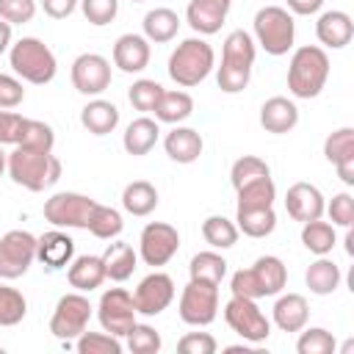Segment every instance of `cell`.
Instances as JSON below:
<instances>
[{
  "mask_svg": "<svg viewBox=\"0 0 354 354\" xmlns=\"http://www.w3.org/2000/svg\"><path fill=\"white\" fill-rule=\"evenodd\" d=\"M254 55H257V44H254L252 33H246L241 28L227 33L224 47H221V64L216 69V80L224 94H238L249 86Z\"/></svg>",
  "mask_w": 354,
  "mask_h": 354,
  "instance_id": "6da1fadb",
  "label": "cell"
},
{
  "mask_svg": "<svg viewBox=\"0 0 354 354\" xmlns=\"http://www.w3.org/2000/svg\"><path fill=\"white\" fill-rule=\"evenodd\" d=\"M6 169L17 185H22L33 194L53 188L61 180V160L53 152H41V149L14 147V152H8Z\"/></svg>",
  "mask_w": 354,
  "mask_h": 354,
  "instance_id": "7a4b0ae2",
  "label": "cell"
},
{
  "mask_svg": "<svg viewBox=\"0 0 354 354\" xmlns=\"http://www.w3.org/2000/svg\"><path fill=\"white\" fill-rule=\"evenodd\" d=\"M329 77V55L318 44L296 47L288 64V91L296 100H313L321 94Z\"/></svg>",
  "mask_w": 354,
  "mask_h": 354,
  "instance_id": "3957f363",
  "label": "cell"
},
{
  "mask_svg": "<svg viewBox=\"0 0 354 354\" xmlns=\"http://www.w3.org/2000/svg\"><path fill=\"white\" fill-rule=\"evenodd\" d=\"M216 66V53L213 47L199 39V36H191V39H183L171 55H169V77L183 86V88H191V86H199Z\"/></svg>",
  "mask_w": 354,
  "mask_h": 354,
  "instance_id": "277c9868",
  "label": "cell"
},
{
  "mask_svg": "<svg viewBox=\"0 0 354 354\" xmlns=\"http://www.w3.org/2000/svg\"><path fill=\"white\" fill-rule=\"evenodd\" d=\"M8 64L14 69L17 77L33 83V86H44L55 77L58 72V61L55 53L36 36H22L8 47Z\"/></svg>",
  "mask_w": 354,
  "mask_h": 354,
  "instance_id": "5b68a950",
  "label": "cell"
},
{
  "mask_svg": "<svg viewBox=\"0 0 354 354\" xmlns=\"http://www.w3.org/2000/svg\"><path fill=\"white\" fill-rule=\"evenodd\" d=\"M254 44H260L268 55H288L296 41V22L293 14L282 6H263L254 14Z\"/></svg>",
  "mask_w": 354,
  "mask_h": 354,
  "instance_id": "8992f818",
  "label": "cell"
},
{
  "mask_svg": "<svg viewBox=\"0 0 354 354\" xmlns=\"http://www.w3.org/2000/svg\"><path fill=\"white\" fill-rule=\"evenodd\" d=\"M224 321L235 335H241L249 343H266L271 335V321L257 307V299L232 296L224 304Z\"/></svg>",
  "mask_w": 354,
  "mask_h": 354,
  "instance_id": "52a82bcc",
  "label": "cell"
},
{
  "mask_svg": "<svg viewBox=\"0 0 354 354\" xmlns=\"http://www.w3.org/2000/svg\"><path fill=\"white\" fill-rule=\"evenodd\" d=\"M91 310H94V307H91L88 296H83L80 290L64 293V296L58 299L55 310H53L50 332H53L58 340H64V343L77 340V337L86 332L88 321H91Z\"/></svg>",
  "mask_w": 354,
  "mask_h": 354,
  "instance_id": "ba28073f",
  "label": "cell"
},
{
  "mask_svg": "<svg viewBox=\"0 0 354 354\" xmlns=\"http://www.w3.org/2000/svg\"><path fill=\"white\" fill-rule=\"evenodd\" d=\"M177 313H180L183 324H188V326H207V324H213L216 315H218V285L191 279L183 288V293H180Z\"/></svg>",
  "mask_w": 354,
  "mask_h": 354,
  "instance_id": "9c48e42d",
  "label": "cell"
},
{
  "mask_svg": "<svg viewBox=\"0 0 354 354\" xmlns=\"http://www.w3.org/2000/svg\"><path fill=\"white\" fill-rule=\"evenodd\" d=\"M94 199L77 191H58L44 202V218L53 227H66V230H86L88 216H91Z\"/></svg>",
  "mask_w": 354,
  "mask_h": 354,
  "instance_id": "30bf717a",
  "label": "cell"
},
{
  "mask_svg": "<svg viewBox=\"0 0 354 354\" xmlns=\"http://www.w3.org/2000/svg\"><path fill=\"white\" fill-rule=\"evenodd\" d=\"M36 260V235L28 230H8L0 238V279H19Z\"/></svg>",
  "mask_w": 354,
  "mask_h": 354,
  "instance_id": "8fae6325",
  "label": "cell"
},
{
  "mask_svg": "<svg viewBox=\"0 0 354 354\" xmlns=\"http://www.w3.org/2000/svg\"><path fill=\"white\" fill-rule=\"evenodd\" d=\"M177 249H180V232H177V227H171L166 221H149L141 230L138 257L144 260V266L160 268V266H166L177 254Z\"/></svg>",
  "mask_w": 354,
  "mask_h": 354,
  "instance_id": "7c38bea8",
  "label": "cell"
},
{
  "mask_svg": "<svg viewBox=\"0 0 354 354\" xmlns=\"http://www.w3.org/2000/svg\"><path fill=\"white\" fill-rule=\"evenodd\" d=\"M136 304H133V293H127L124 288H108L100 296L97 304V318L100 326L116 337H124L130 332V326L136 324Z\"/></svg>",
  "mask_w": 354,
  "mask_h": 354,
  "instance_id": "4fadbf2b",
  "label": "cell"
},
{
  "mask_svg": "<svg viewBox=\"0 0 354 354\" xmlns=\"http://www.w3.org/2000/svg\"><path fill=\"white\" fill-rule=\"evenodd\" d=\"M72 86L86 97H100L111 86V61L100 53H83L72 61Z\"/></svg>",
  "mask_w": 354,
  "mask_h": 354,
  "instance_id": "5bb4252c",
  "label": "cell"
},
{
  "mask_svg": "<svg viewBox=\"0 0 354 354\" xmlns=\"http://www.w3.org/2000/svg\"><path fill=\"white\" fill-rule=\"evenodd\" d=\"M171 301H174V279H171L169 274L158 271V268H155L152 274H147V277L138 282V288L133 290L136 313H138V315H147V318L160 315Z\"/></svg>",
  "mask_w": 354,
  "mask_h": 354,
  "instance_id": "9a60e30c",
  "label": "cell"
},
{
  "mask_svg": "<svg viewBox=\"0 0 354 354\" xmlns=\"http://www.w3.org/2000/svg\"><path fill=\"white\" fill-rule=\"evenodd\" d=\"M324 158L337 169L346 185H354V127H337L324 141Z\"/></svg>",
  "mask_w": 354,
  "mask_h": 354,
  "instance_id": "2e32d148",
  "label": "cell"
},
{
  "mask_svg": "<svg viewBox=\"0 0 354 354\" xmlns=\"http://www.w3.org/2000/svg\"><path fill=\"white\" fill-rule=\"evenodd\" d=\"M324 207H326L324 194L313 183H293L288 188V194H285V210L299 224L313 221V218H321L324 216Z\"/></svg>",
  "mask_w": 354,
  "mask_h": 354,
  "instance_id": "e0dca14e",
  "label": "cell"
},
{
  "mask_svg": "<svg viewBox=\"0 0 354 354\" xmlns=\"http://www.w3.org/2000/svg\"><path fill=\"white\" fill-rule=\"evenodd\" d=\"M75 257V241L61 232V227L44 232L36 238V260L47 268V271H61L72 263Z\"/></svg>",
  "mask_w": 354,
  "mask_h": 354,
  "instance_id": "ac0fdd59",
  "label": "cell"
},
{
  "mask_svg": "<svg viewBox=\"0 0 354 354\" xmlns=\"http://www.w3.org/2000/svg\"><path fill=\"white\" fill-rule=\"evenodd\" d=\"M149 41L141 33H122L113 44V66H119L127 75H138L149 66Z\"/></svg>",
  "mask_w": 354,
  "mask_h": 354,
  "instance_id": "d6986e66",
  "label": "cell"
},
{
  "mask_svg": "<svg viewBox=\"0 0 354 354\" xmlns=\"http://www.w3.org/2000/svg\"><path fill=\"white\" fill-rule=\"evenodd\" d=\"M315 36L324 47H332V50H343L351 36H354V22L346 11L340 8H332V11H324L315 22Z\"/></svg>",
  "mask_w": 354,
  "mask_h": 354,
  "instance_id": "ffe728a7",
  "label": "cell"
},
{
  "mask_svg": "<svg viewBox=\"0 0 354 354\" xmlns=\"http://www.w3.org/2000/svg\"><path fill=\"white\" fill-rule=\"evenodd\" d=\"M260 124L266 133H290L299 124V108L288 97H271L260 105Z\"/></svg>",
  "mask_w": 354,
  "mask_h": 354,
  "instance_id": "44dd1931",
  "label": "cell"
},
{
  "mask_svg": "<svg viewBox=\"0 0 354 354\" xmlns=\"http://www.w3.org/2000/svg\"><path fill=\"white\" fill-rule=\"evenodd\" d=\"M279 296V293H277ZM271 318L277 324V329L282 332H299L307 326V318H310V307H307V299L301 293H282L277 301H274V310H271Z\"/></svg>",
  "mask_w": 354,
  "mask_h": 354,
  "instance_id": "7402d4cb",
  "label": "cell"
},
{
  "mask_svg": "<svg viewBox=\"0 0 354 354\" xmlns=\"http://www.w3.org/2000/svg\"><path fill=\"white\" fill-rule=\"evenodd\" d=\"M163 149H166V155H169L174 163H194V160H199V155H202V149H205V141H202L199 130H194V127H180V124H177L174 130L166 133Z\"/></svg>",
  "mask_w": 354,
  "mask_h": 354,
  "instance_id": "603a6c76",
  "label": "cell"
},
{
  "mask_svg": "<svg viewBox=\"0 0 354 354\" xmlns=\"http://www.w3.org/2000/svg\"><path fill=\"white\" fill-rule=\"evenodd\" d=\"M66 279L75 290L80 293H91L97 290L102 282H105V266H102V257L100 254H80L69 263V271H66Z\"/></svg>",
  "mask_w": 354,
  "mask_h": 354,
  "instance_id": "cb8c5ba5",
  "label": "cell"
},
{
  "mask_svg": "<svg viewBox=\"0 0 354 354\" xmlns=\"http://www.w3.org/2000/svg\"><path fill=\"white\" fill-rule=\"evenodd\" d=\"M80 124L91 133V136H108L116 130L119 124V108L108 100H88L83 108H80Z\"/></svg>",
  "mask_w": 354,
  "mask_h": 354,
  "instance_id": "d4e9b609",
  "label": "cell"
},
{
  "mask_svg": "<svg viewBox=\"0 0 354 354\" xmlns=\"http://www.w3.org/2000/svg\"><path fill=\"white\" fill-rule=\"evenodd\" d=\"M160 138V127H158V119H149V116H138L127 124L124 136H122V147L127 155H147L152 152V147L158 144Z\"/></svg>",
  "mask_w": 354,
  "mask_h": 354,
  "instance_id": "484cf974",
  "label": "cell"
},
{
  "mask_svg": "<svg viewBox=\"0 0 354 354\" xmlns=\"http://www.w3.org/2000/svg\"><path fill=\"white\" fill-rule=\"evenodd\" d=\"M100 257H102V266H105V279H113V282L130 279L133 271H136V263H138L136 249L130 243H124V241L108 243V249Z\"/></svg>",
  "mask_w": 354,
  "mask_h": 354,
  "instance_id": "4316f807",
  "label": "cell"
},
{
  "mask_svg": "<svg viewBox=\"0 0 354 354\" xmlns=\"http://www.w3.org/2000/svg\"><path fill=\"white\" fill-rule=\"evenodd\" d=\"M227 14H230V8L216 6V3H210V0H191L188 8H185L188 25H191L196 33H202V36L218 33L221 25H224V19H227Z\"/></svg>",
  "mask_w": 354,
  "mask_h": 354,
  "instance_id": "83f0119b",
  "label": "cell"
},
{
  "mask_svg": "<svg viewBox=\"0 0 354 354\" xmlns=\"http://www.w3.org/2000/svg\"><path fill=\"white\" fill-rule=\"evenodd\" d=\"M249 268L254 271V279H257L263 296H277L288 285V266L277 254H263Z\"/></svg>",
  "mask_w": 354,
  "mask_h": 354,
  "instance_id": "f1b7e54d",
  "label": "cell"
},
{
  "mask_svg": "<svg viewBox=\"0 0 354 354\" xmlns=\"http://www.w3.org/2000/svg\"><path fill=\"white\" fill-rule=\"evenodd\" d=\"M340 279H343L340 266H337L335 260H329L326 254H321V257H318L315 263H310L307 271H304V282H307L310 293H315V296H329V293H335L337 285H340Z\"/></svg>",
  "mask_w": 354,
  "mask_h": 354,
  "instance_id": "f546056e",
  "label": "cell"
},
{
  "mask_svg": "<svg viewBox=\"0 0 354 354\" xmlns=\"http://www.w3.org/2000/svg\"><path fill=\"white\" fill-rule=\"evenodd\" d=\"M238 202H235V210H260V207H274V199H277V185L268 177H257L246 185H241L238 191Z\"/></svg>",
  "mask_w": 354,
  "mask_h": 354,
  "instance_id": "4dcf8cb0",
  "label": "cell"
},
{
  "mask_svg": "<svg viewBox=\"0 0 354 354\" xmlns=\"http://www.w3.org/2000/svg\"><path fill=\"white\" fill-rule=\"evenodd\" d=\"M144 39L155 44H166L177 36L180 30V17L171 8H152L144 14Z\"/></svg>",
  "mask_w": 354,
  "mask_h": 354,
  "instance_id": "1f68e13d",
  "label": "cell"
},
{
  "mask_svg": "<svg viewBox=\"0 0 354 354\" xmlns=\"http://www.w3.org/2000/svg\"><path fill=\"white\" fill-rule=\"evenodd\" d=\"M122 207L130 216H149L158 207V188L147 180H133L122 191Z\"/></svg>",
  "mask_w": 354,
  "mask_h": 354,
  "instance_id": "d6a6232c",
  "label": "cell"
},
{
  "mask_svg": "<svg viewBox=\"0 0 354 354\" xmlns=\"http://www.w3.org/2000/svg\"><path fill=\"white\" fill-rule=\"evenodd\" d=\"M155 119L158 122H166V124H180L185 122L191 113H194V100L188 91H163L158 105H155Z\"/></svg>",
  "mask_w": 354,
  "mask_h": 354,
  "instance_id": "836d02e7",
  "label": "cell"
},
{
  "mask_svg": "<svg viewBox=\"0 0 354 354\" xmlns=\"http://www.w3.org/2000/svg\"><path fill=\"white\" fill-rule=\"evenodd\" d=\"M188 274L191 279L196 282H210V285H221V279L227 277V260L216 252V249H207V252H196L188 263Z\"/></svg>",
  "mask_w": 354,
  "mask_h": 354,
  "instance_id": "e575fe53",
  "label": "cell"
},
{
  "mask_svg": "<svg viewBox=\"0 0 354 354\" xmlns=\"http://www.w3.org/2000/svg\"><path fill=\"white\" fill-rule=\"evenodd\" d=\"M86 230H88L94 238H100V241H113V238L122 235L124 221H122V213H119L116 207L94 202L91 216H88V227H86Z\"/></svg>",
  "mask_w": 354,
  "mask_h": 354,
  "instance_id": "d590c367",
  "label": "cell"
},
{
  "mask_svg": "<svg viewBox=\"0 0 354 354\" xmlns=\"http://www.w3.org/2000/svg\"><path fill=\"white\" fill-rule=\"evenodd\" d=\"M301 243L307 252L313 254H329L337 243V232H335V224L329 221H321V218H313V221H304L301 224Z\"/></svg>",
  "mask_w": 354,
  "mask_h": 354,
  "instance_id": "8d00e7d4",
  "label": "cell"
},
{
  "mask_svg": "<svg viewBox=\"0 0 354 354\" xmlns=\"http://www.w3.org/2000/svg\"><path fill=\"white\" fill-rule=\"evenodd\" d=\"M235 227L238 232L249 238H266L277 230V213L274 207H260V210H235Z\"/></svg>",
  "mask_w": 354,
  "mask_h": 354,
  "instance_id": "74e56055",
  "label": "cell"
},
{
  "mask_svg": "<svg viewBox=\"0 0 354 354\" xmlns=\"http://www.w3.org/2000/svg\"><path fill=\"white\" fill-rule=\"evenodd\" d=\"M202 238L213 249H230L238 243V227L227 216H207L202 221Z\"/></svg>",
  "mask_w": 354,
  "mask_h": 354,
  "instance_id": "f35d334b",
  "label": "cell"
},
{
  "mask_svg": "<svg viewBox=\"0 0 354 354\" xmlns=\"http://www.w3.org/2000/svg\"><path fill=\"white\" fill-rule=\"evenodd\" d=\"M17 147L53 152V147H55V133H53V127H50V124H44V122H39V119H28V116H25Z\"/></svg>",
  "mask_w": 354,
  "mask_h": 354,
  "instance_id": "ab89813d",
  "label": "cell"
},
{
  "mask_svg": "<svg viewBox=\"0 0 354 354\" xmlns=\"http://www.w3.org/2000/svg\"><path fill=\"white\" fill-rule=\"evenodd\" d=\"M25 313H28L25 296L17 288L0 282V326H17L25 318Z\"/></svg>",
  "mask_w": 354,
  "mask_h": 354,
  "instance_id": "60d3db41",
  "label": "cell"
},
{
  "mask_svg": "<svg viewBox=\"0 0 354 354\" xmlns=\"http://www.w3.org/2000/svg\"><path fill=\"white\" fill-rule=\"evenodd\" d=\"M77 354H122V337L111 332H83L75 340Z\"/></svg>",
  "mask_w": 354,
  "mask_h": 354,
  "instance_id": "b9f144b4",
  "label": "cell"
},
{
  "mask_svg": "<svg viewBox=\"0 0 354 354\" xmlns=\"http://www.w3.org/2000/svg\"><path fill=\"white\" fill-rule=\"evenodd\" d=\"M163 91H166V88H163L158 80L141 77V80H136V83L130 86V91H127V100H130V105H133L136 111H141V113H152Z\"/></svg>",
  "mask_w": 354,
  "mask_h": 354,
  "instance_id": "7bdbcfd3",
  "label": "cell"
},
{
  "mask_svg": "<svg viewBox=\"0 0 354 354\" xmlns=\"http://www.w3.org/2000/svg\"><path fill=\"white\" fill-rule=\"evenodd\" d=\"M271 174V169H268V163L263 160V158H257V155H243V158H238L235 163H232V169H230V183H232V188L238 191L241 185H246V183H252V180H257V177H268Z\"/></svg>",
  "mask_w": 354,
  "mask_h": 354,
  "instance_id": "ee69618b",
  "label": "cell"
},
{
  "mask_svg": "<svg viewBox=\"0 0 354 354\" xmlns=\"http://www.w3.org/2000/svg\"><path fill=\"white\" fill-rule=\"evenodd\" d=\"M124 340H127V348H130L133 354H158L160 346H163L160 332H158L155 326L138 324V321L130 326V332L124 335Z\"/></svg>",
  "mask_w": 354,
  "mask_h": 354,
  "instance_id": "f6af8a7d",
  "label": "cell"
},
{
  "mask_svg": "<svg viewBox=\"0 0 354 354\" xmlns=\"http://www.w3.org/2000/svg\"><path fill=\"white\" fill-rule=\"evenodd\" d=\"M299 332H301L296 340L299 354H332L337 348L332 332L324 326H310V329H299Z\"/></svg>",
  "mask_w": 354,
  "mask_h": 354,
  "instance_id": "bcb514c9",
  "label": "cell"
},
{
  "mask_svg": "<svg viewBox=\"0 0 354 354\" xmlns=\"http://www.w3.org/2000/svg\"><path fill=\"white\" fill-rule=\"evenodd\" d=\"M80 11H83V17H86L91 25L102 28V25H111V22L116 19V14H119V0H80Z\"/></svg>",
  "mask_w": 354,
  "mask_h": 354,
  "instance_id": "7dc6e473",
  "label": "cell"
},
{
  "mask_svg": "<svg viewBox=\"0 0 354 354\" xmlns=\"http://www.w3.org/2000/svg\"><path fill=\"white\" fill-rule=\"evenodd\" d=\"M324 210L329 213V218H332V224H335V227L351 230V224H354V196H351L348 191L335 194Z\"/></svg>",
  "mask_w": 354,
  "mask_h": 354,
  "instance_id": "c3c4849f",
  "label": "cell"
},
{
  "mask_svg": "<svg viewBox=\"0 0 354 354\" xmlns=\"http://www.w3.org/2000/svg\"><path fill=\"white\" fill-rule=\"evenodd\" d=\"M36 17V0H0V19L8 25H25Z\"/></svg>",
  "mask_w": 354,
  "mask_h": 354,
  "instance_id": "681fc988",
  "label": "cell"
},
{
  "mask_svg": "<svg viewBox=\"0 0 354 354\" xmlns=\"http://www.w3.org/2000/svg\"><path fill=\"white\" fill-rule=\"evenodd\" d=\"M218 343L210 332H188L177 340V351L183 354H216Z\"/></svg>",
  "mask_w": 354,
  "mask_h": 354,
  "instance_id": "f907efd6",
  "label": "cell"
},
{
  "mask_svg": "<svg viewBox=\"0 0 354 354\" xmlns=\"http://www.w3.org/2000/svg\"><path fill=\"white\" fill-rule=\"evenodd\" d=\"M22 100H25L22 80H17L14 75H3L0 72V108L3 111H11V108L22 105Z\"/></svg>",
  "mask_w": 354,
  "mask_h": 354,
  "instance_id": "816d5d0a",
  "label": "cell"
},
{
  "mask_svg": "<svg viewBox=\"0 0 354 354\" xmlns=\"http://www.w3.org/2000/svg\"><path fill=\"white\" fill-rule=\"evenodd\" d=\"M230 290H232V296L263 299L260 285H257V279H254V271H252V268H241V271H235V274H232V279H230Z\"/></svg>",
  "mask_w": 354,
  "mask_h": 354,
  "instance_id": "f5cc1de1",
  "label": "cell"
},
{
  "mask_svg": "<svg viewBox=\"0 0 354 354\" xmlns=\"http://www.w3.org/2000/svg\"><path fill=\"white\" fill-rule=\"evenodd\" d=\"M22 122H25L22 113L3 111V108H0V147H3V144H14V147H17L19 133H22Z\"/></svg>",
  "mask_w": 354,
  "mask_h": 354,
  "instance_id": "db71d44e",
  "label": "cell"
},
{
  "mask_svg": "<svg viewBox=\"0 0 354 354\" xmlns=\"http://www.w3.org/2000/svg\"><path fill=\"white\" fill-rule=\"evenodd\" d=\"M41 8L53 19H66L77 8V0H41Z\"/></svg>",
  "mask_w": 354,
  "mask_h": 354,
  "instance_id": "11a10c76",
  "label": "cell"
},
{
  "mask_svg": "<svg viewBox=\"0 0 354 354\" xmlns=\"http://www.w3.org/2000/svg\"><path fill=\"white\" fill-rule=\"evenodd\" d=\"M324 6V0H288V8L299 17H310V14H318Z\"/></svg>",
  "mask_w": 354,
  "mask_h": 354,
  "instance_id": "9f6ffc18",
  "label": "cell"
},
{
  "mask_svg": "<svg viewBox=\"0 0 354 354\" xmlns=\"http://www.w3.org/2000/svg\"><path fill=\"white\" fill-rule=\"evenodd\" d=\"M11 47V25L6 19H0V55Z\"/></svg>",
  "mask_w": 354,
  "mask_h": 354,
  "instance_id": "6f0895ef",
  "label": "cell"
},
{
  "mask_svg": "<svg viewBox=\"0 0 354 354\" xmlns=\"http://www.w3.org/2000/svg\"><path fill=\"white\" fill-rule=\"evenodd\" d=\"M6 160H8V155L0 149V177H3V171H6Z\"/></svg>",
  "mask_w": 354,
  "mask_h": 354,
  "instance_id": "680465c9",
  "label": "cell"
},
{
  "mask_svg": "<svg viewBox=\"0 0 354 354\" xmlns=\"http://www.w3.org/2000/svg\"><path fill=\"white\" fill-rule=\"evenodd\" d=\"M210 3H216V6H224V8H230V6H232V0H210Z\"/></svg>",
  "mask_w": 354,
  "mask_h": 354,
  "instance_id": "91938a15",
  "label": "cell"
},
{
  "mask_svg": "<svg viewBox=\"0 0 354 354\" xmlns=\"http://www.w3.org/2000/svg\"><path fill=\"white\" fill-rule=\"evenodd\" d=\"M130 3H144V0H130Z\"/></svg>",
  "mask_w": 354,
  "mask_h": 354,
  "instance_id": "94428289",
  "label": "cell"
}]
</instances>
